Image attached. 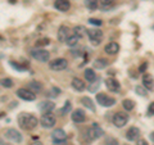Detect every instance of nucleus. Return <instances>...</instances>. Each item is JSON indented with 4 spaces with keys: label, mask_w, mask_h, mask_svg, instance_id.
<instances>
[{
    "label": "nucleus",
    "mask_w": 154,
    "mask_h": 145,
    "mask_svg": "<svg viewBox=\"0 0 154 145\" xmlns=\"http://www.w3.org/2000/svg\"><path fill=\"white\" fill-rule=\"evenodd\" d=\"M18 125L26 131H31V130L36 128L38 125V119L36 118V116L31 113H21L18 116Z\"/></svg>",
    "instance_id": "nucleus-1"
},
{
    "label": "nucleus",
    "mask_w": 154,
    "mask_h": 145,
    "mask_svg": "<svg viewBox=\"0 0 154 145\" xmlns=\"http://www.w3.org/2000/svg\"><path fill=\"white\" fill-rule=\"evenodd\" d=\"M88 36L93 45H99L103 40V31L98 30V28H90L88 30Z\"/></svg>",
    "instance_id": "nucleus-2"
},
{
    "label": "nucleus",
    "mask_w": 154,
    "mask_h": 145,
    "mask_svg": "<svg viewBox=\"0 0 154 145\" xmlns=\"http://www.w3.org/2000/svg\"><path fill=\"white\" fill-rule=\"evenodd\" d=\"M40 123H41V126L44 127V128H51V127H54V125H55V116L53 114V113H50V112L42 113L41 118H40Z\"/></svg>",
    "instance_id": "nucleus-3"
},
{
    "label": "nucleus",
    "mask_w": 154,
    "mask_h": 145,
    "mask_svg": "<svg viewBox=\"0 0 154 145\" xmlns=\"http://www.w3.org/2000/svg\"><path fill=\"white\" fill-rule=\"evenodd\" d=\"M31 55L33 59H36L38 62H48L49 60V58H50V53L48 51V50H44V49H33L31 51Z\"/></svg>",
    "instance_id": "nucleus-4"
},
{
    "label": "nucleus",
    "mask_w": 154,
    "mask_h": 145,
    "mask_svg": "<svg viewBox=\"0 0 154 145\" xmlns=\"http://www.w3.org/2000/svg\"><path fill=\"white\" fill-rule=\"evenodd\" d=\"M96 101H98V104H100L102 107H107V108L116 104V100L112 98V96H108L104 93H100V94L96 95Z\"/></svg>",
    "instance_id": "nucleus-5"
},
{
    "label": "nucleus",
    "mask_w": 154,
    "mask_h": 145,
    "mask_svg": "<svg viewBox=\"0 0 154 145\" xmlns=\"http://www.w3.org/2000/svg\"><path fill=\"white\" fill-rule=\"evenodd\" d=\"M50 69L53 71H63L68 67V62H67L64 58H57V59L51 60L49 63Z\"/></svg>",
    "instance_id": "nucleus-6"
},
{
    "label": "nucleus",
    "mask_w": 154,
    "mask_h": 145,
    "mask_svg": "<svg viewBox=\"0 0 154 145\" xmlns=\"http://www.w3.org/2000/svg\"><path fill=\"white\" fill-rule=\"evenodd\" d=\"M4 134H5V137L9 139L11 141L17 143V144L22 143V135L19 131H17L16 128H7L5 131H4Z\"/></svg>",
    "instance_id": "nucleus-7"
},
{
    "label": "nucleus",
    "mask_w": 154,
    "mask_h": 145,
    "mask_svg": "<svg viewBox=\"0 0 154 145\" xmlns=\"http://www.w3.org/2000/svg\"><path fill=\"white\" fill-rule=\"evenodd\" d=\"M17 95L19 96L21 99L26 100V101H32L36 99V94L31 91L30 89H25V88H21L17 90Z\"/></svg>",
    "instance_id": "nucleus-8"
},
{
    "label": "nucleus",
    "mask_w": 154,
    "mask_h": 145,
    "mask_svg": "<svg viewBox=\"0 0 154 145\" xmlns=\"http://www.w3.org/2000/svg\"><path fill=\"white\" fill-rule=\"evenodd\" d=\"M127 122H128V116L126 113L117 112L113 116V123L116 127H123Z\"/></svg>",
    "instance_id": "nucleus-9"
},
{
    "label": "nucleus",
    "mask_w": 154,
    "mask_h": 145,
    "mask_svg": "<svg viewBox=\"0 0 154 145\" xmlns=\"http://www.w3.org/2000/svg\"><path fill=\"white\" fill-rule=\"evenodd\" d=\"M88 135H89V137H90L91 140H95V139L102 137L103 135H104V131H103L102 127H100L98 123H93V126L89 128Z\"/></svg>",
    "instance_id": "nucleus-10"
},
{
    "label": "nucleus",
    "mask_w": 154,
    "mask_h": 145,
    "mask_svg": "<svg viewBox=\"0 0 154 145\" xmlns=\"http://www.w3.org/2000/svg\"><path fill=\"white\" fill-rule=\"evenodd\" d=\"M51 139H53V141H54L55 144H63V143L66 141V139H67V135H66V132H64V130L57 128L55 131L53 132Z\"/></svg>",
    "instance_id": "nucleus-11"
},
{
    "label": "nucleus",
    "mask_w": 154,
    "mask_h": 145,
    "mask_svg": "<svg viewBox=\"0 0 154 145\" xmlns=\"http://www.w3.org/2000/svg\"><path fill=\"white\" fill-rule=\"evenodd\" d=\"M105 86H107V89L109 91H112V93H118L119 89H121V85H119V82L113 79V77H110V79H107L105 80Z\"/></svg>",
    "instance_id": "nucleus-12"
},
{
    "label": "nucleus",
    "mask_w": 154,
    "mask_h": 145,
    "mask_svg": "<svg viewBox=\"0 0 154 145\" xmlns=\"http://www.w3.org/2000/svg\"><path fill=\"white\" fill-rule=\"evenodd\" d=\"M71 118L76 123H82V122H85V119H86V114H85V112L82 109H76V110L72 112Z\"/></svg>",
    "instance_id": "nucleus-13"
},
{
    "label": "nucleus",
    "mask_w": 154,
    "mask_h": 145,
    "mask_svg": "<svg viewBox=\"0 0 154 145\" xmlns=\"http://www.w3.org/2000/svg\"><path fill=\"white\" fill-rule=\"evenodd\" d=\"M143 85L148 91H154V77L149 73H145L143 76Z\"/></svg>",
    "instance_id": "nucleus-14"
},
{
    "label": "nucleus",
    "mask_w": 154,
    "mask_h": 145,
    "mask_svg": "<svg viewBox=\"0 0 154 145\" xmlns=\"http://www.w3.org/2000/svg\"><path fill=\"white\" fill-rule=\"evenodd\" d=\"M139 136H140V130L137 127H130L126 132V139L130 140V141H135V140H139Z\"/></svg>",
    "instance_id": "nucleus-15"
},
{
    "label": "nucleus",
    "mask_w": 154,
    "mask_h": 145,
    "mask_svg": "<svg viewBox=\"0 0 154 145\" xmlns=\"http://www.w3.org/2000/svg\"><path fill=\"white\" fill-rule=\"evenodd\" d=\"M54 7L59 12H67L71 7V3H69V0H55Z\"/></svg>",
    "instance_id": "nucleus-16"
},
{
    "label": "nucleus",
    "mask_w": 154,
    "mask_h": 145,
    "mask_svg": "<svg viewBox=\"0 0 154 145\" xmlns=\"http://www.w3.org/2000/svg\"><path fill=\"white\" fill-rule=\"evenodd\" d=\"M68 37H69V30H68V27L64 26V25H62L59 27V30H58V40L62 41V42H66Z\"/></svg>",
    "instance_id": "nucleus-17"
},
{
    "label": "nucleus",
    "mask_w": 154,
    "mask_h": 145,
    "mask_svg": "<svg viewBox=\"0 0 154 145\" xmlns=\"http://www.w3.org/2000/svg\"><path fill=\"white\" fill-rule=\"evenodd\" d=\"M54 108H55V104L53 103V101H50V100H44V101H41V103L38 104V109H40L42 113L51 112Z\"/></svg>",
    "instance_id": "nucleus-18"
},
{
    "label": "nucleus",
    "mask_w": 154,
    "mask_h": 145,
    "mask_svg": "<svg viewBox=\"0 0 154 145\" xmlns=\"http://www.w3.org/2000/svg\"><path fill=\"white\" fill-rule=\"evenodd\" d=\"M104 50H105V53H107V54H109V55H114V54H117V53L119 51V45L117 44V42L112 41V42H109V44L105 45Z\"/></svg>",
    "instance_id": "nucleus-19"
},
{
    "label": "nucleus",
    "mask_w": 154,
    "mask_h": 145,
    "mask_svg": "<svg viewBox=\"0 0 154 145\" xmlns=\"http://www.w3.org/2000/svg\"><path fill=\"white\" fill-rule=\"evenodd\" d=\"M71 85H72V88H73L76 91H84L86 89V85H85V82L82 80H80V79H73L71 82Z\"/></svg>",
    "instance_id": "nucleus-20"
},
{
    "label": "nucleus",
    "mask_w": 154,
    "mask_h": 145,
    "mask_svg": "<svg viewBox=\"0 0 154 145\" xmlns=\"http://www.w3.org/2000/svg\"><path fill=\"white\" fill-rule=\"evenodd\" d=\"M27 89H30L31 91H33V93H41L42 91V85L40 84V82H37V81H32V82H30L28 84V86H27Z\"/></svg>",
    "instance_id": "nucleus-21"
},
{
    "label": "nucleus",
    "mask_w": 154,
    "mask_h": 145,
    "mask_svg": "<svg viewBox=\"0 0 154 145\" xmlns=\"http://www.w3.org/2000/svg\"><path fill=\"white\" fill-rule=\"evenodd\" d=\"M81 103H82L84 107H86L89 110H91V112H95V105H94L93 100H91L90 98H88V96H84V98H81Z\"/></svg>",
    "instance_id": "nucleus-22"
},
{
    "label": "nucleus",
    "mask_w": 154,
    "mask_h": 145,
    "mask_svg": "<svg viewBox=\"0 0 154 145\" xmlns=\"http://www.w3.org/2000/svg\"><path fill=\"white\" fill-rule=\"evenodd\" d=\"M84 75H85V79H86V81H88V82H94V81H96V75H95V72H94L93 69H90V68L85 69Z\"/></svg>",
    "instance_id": "nucleus-23"
},
{
    "label": "nucleus",
    "mask_w": 154,
    "mask_h": 145,
    "mask_svg": "<svg viewBox=\"0 0 154 145\" xmlns=\"http://www.w3.org/2000/svg\"><path fill=\"white\" fill-rule=\"evenodd\" d=\"M107 66H108V60L104 59V58H99V59H96L94 62V67L95 68H98V69H103Z\"/></svg>",
    "instance_id": "nucleus-24"
},
{
    "label": "nucleus",
    "mask_w": 154,
    "mask_h": 145,
    "mask_svg": "<svg viewBox=\"0 0 154 145\" xmlns=\"http://www.w3.org/2000/svg\"><path fill=\"white\" fill-rule=\"evenodd\" d=\"M80 39H81L80 36H77L76 33H73V35H71L68 39H67L66 42H67V45L72 48V46H76V45H77V42L80 41Z\"/></svg>",
    "instance_id": "nucleus-25"
},
{
    "label": "nucleus",
    "mask_w": 154,
    "mask_h": 145,
    "mask_svg": "<svg viewBox=\"0 0 154 145\" xmlns=\"http://www.w3.org/2000/svg\"><path fill=\"white\" fill-rule=\"evenodd\" d=\"M122 105H123L125 109L130 112V110H132V109L135 108V101L131 100V99H125V100L122 101Z\"/></svg>",
    "instance_id": "nucleus-26"
},
{
    "label": "nucleus",
    "mask_w": 154,
    "mask_h": 145,
    "mask_svg": "<svg viewBox=\"0 0 154 145\" xmlns=\"http://www.w3.org/2000/svg\"><path fill=\"white\" fill-rule=\"evenodd\" d=\"M85 5L88 7L90 11H95L98 8V0H85Z\"/></svg>",
    "instance_id": "nucleus-27"
},
{
    "label": "nucleus",
    "mask_w": 154,
    "mask_h": 145,
    "mask_svg": "<svg viewBox=\"0 0 154 145\" xmlns=\"http://www.w3.org/2000/svg\"><path fill=\"white\" fill-rule=\"evenodd\" d=\"M75 33L77 36H80V37H82L84 35H86V33H88V30H86V28L84 27V26H77V27H75Z\"/></svg>",
    "instance_id": "nucleus-28"
},
{
    "label": "nucleus",
    "mask_w": 154,
    "mask_h": 145,
    "mask_svg": "<svg viewBox=\"0 0 154 145\" xmlns=\"http://www.w3.org/2000/svg\"><path fill=\"white\" fill-rule=\"evenodd\" d=\"M135 91H136V94L137 95H140V96H145L146 95V93H148V90H146V88L145 86H140V85H137L136 88H135Z\"/></svg>",
    "instance_id": "nucleus-29"
},
{
    "label": "nucleus",
    "mask_w": 154,
    "mask_h": 145,
    "mask_svg": "<svg viewBox=\"0 0 154 145\" xmlns=\"http://www.w3.org/2000/svg\"><path fill=\"white\" fill-rule=\"evenodd\" d=\"M2 86H3V88H7V89H11L13 86L12 79H3L2 80Z\"/></svg>",
    "instance_id": "nucleus-30"
},
{
    "label": "nucleus",
    "mask_w": 154,
    "mask_h": 145,
    "mask_svg": "<svg viewBox=\"0 0 154 145\" xmlns=\"http://www.w3.org/2000/svg\"><path fill=\"white\" fill-rule=\"evenodd\" d=\"M90 86H88V89H89V91H91V93H95L96 90L99 89V86H100V84H99V81L96 82V81H94V82H90Z\"/></svg>",
    "instance_id": "nucleus-31"
},
{
    "label": "nucleus",
    "mask_w": 154,
    "mask_h": 145,
    "mask_svg": "<svg viewBox=\"0 0 154 145\" xmlns=\"http://www.w3.org/2000/svg\"><path fill=\"white\" fill-rule=\"evenodd\" d=\"M71 108H72L71 103H69V101H66V103H64V107H63V108H62V109L59 110V113H60V114H66L67 112H69V110H71Z\"/></svg>",
    "instance_id": "nucleus-32"
},
{
    "label": "nucleus",
    "mask_w": 154,
    "mask_h": 145,
    "mask_svg": "<svg viewBox=\"0 0 154 145\" xmlns=\"http://www.w3.org/2000/svg\"><path fill=\"white\" fill-rule=\"evenodd\" d=\"M50 40L49 39H40V40L36 41V46H45V45H49Z\"/></svg>",
    "instance_id": "nucleus-33"
},
{
    "label": "nucleus",
    "mask_w": 154,
    "mask_h": 145,
    "mask_svg": "<svg viewBox=\"0 0 154 145\" xmlns=\"http://www.w3.org/2000/svg\"><path fill=\"white\" fill-rule=\"evenodd\" d=\"M89 23H91V25H94V26H102V21L98 18H90Z\"/></svg>",
    "instance_id": "nucleus-34"
},
{
    "label": "nucleus",
    "mask_w": 154,
    "mask_h": 145,
    "mask_svg": "<svg viewBox=\"0 0 154 145\" xmlns=\"http://www.w3.org/2000/svg\"><path fill=\"white\" fill-rule=\"evenodd\" d=\"M100 3H102L104 7H110L116 3V0H100Z\"/></svg>",
    "instance_id": "nucleus-35"
},
{
    "label": "nucleus",
    "mask_w": 154,
    "mask_h": 145,
    "mask_svg": "<svg viewBox=\"0 0 154 145\" xmlns=\"http://www.w3.org/2000/svg\"><path fill=\"white\" fill-rule=\"evenodd\" d=\"M107 145H119L118 140H116L113 137H108L107 139Z\"/></svg>",
    "instance_id": "nucleus-36"
},
{
    "label": "nucleus",
    "mask_w": 154,
    "mask_h": 145,
    "mask_svg": "<svg viewBox=\"0 0 154 145\" xmlns=\"http://www.w3.org/2000/svg\"><path fill=\"white\" fill-rule=\"evenodd\" d=\"M148 116H154V101L149 105V108H148Z\"/></svg>",
    "instance_id": "nucleus-37"
},
{
    "label": "nucleus",
    "mask_w": 154,
    "mask_h": 145,
    "mask_svg": "<svg viewBox=\"0 0 154 145\" xmlns=\"http://www.w3.org/2000/svg\"><path fill=\"white\" fill-rule=\"evenodd\" d=\"M146 67H148V63L146 62H144V63L140 66V68H139V72H140V73H144V72L146 71Z\"/></svg>",
    "instance_id": "nucleus-38"
},
{
    "label": "nucleus",
    "mask_w": 154,
    "mask_h": 145,
    "mask_svg": "<svg viewBox=\"0 0 154 145\" xmlns=\"http://www.w3.org/2000/svg\"><path fill=\"white\" fill-rule=\"evenodd\" d=\"M137 145H148V143L144 139H139L137 140Z\"/></svg>",
    "instance_id": "nucleus-39"
},
{
    "label": "nucleus",
    "mask_w": 154,
    "mask_h": 145,
    "mask_svg": "<svg viewBox=\"0 0 154 145\" xmlns=\"http://www.w3.org/2000/svg\"><path fill=\"white\" fill-rule=\"evenodd\" d=\"M31 145H42V144H41L40 141H36V143H32Z\"/></svg>",
    "instance_id": "nucleus-40"
},
{
    "label": "nucleus",
    "mask_w": 154,
    "mask_h": 145,
    "mask_svg": "<svg viewBox=\"0 0 154 145\" xmlns=\"http://www.w3.org/2000/svg\"><path fill=\"white\" fill-rule=\"evenodd\" d=\"M150 139H152L153 141H154V131H153V132H152V135H150Z\"/></svg>",
    "instance_id": "nucleus-41"
},
{
    "label": "nucleus",
    "mask_w": 154,
    "mask_h": 145,
    "mask_svg": "<svg viewBox=\"0 0 154 145\" xmlns=\"http://www.w3.org/2000/svg\"><path fill=\"white\" fill-rule=\"evenodd\" d=\"M9 2H11L12 4H14V3H16V2H17V0H9Z\"/></svg>",
    "instance_id": "nucleus-42"
}]
</instances>
